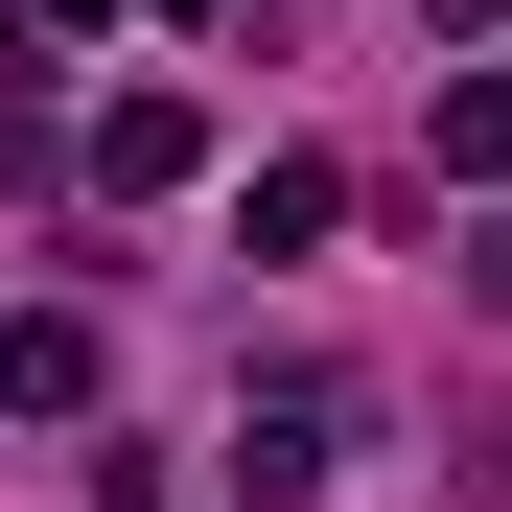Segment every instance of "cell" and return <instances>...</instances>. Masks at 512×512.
<instances>
[{"mask_svg": "<svg viewBox=\"0 0 512 512\" xmlns=\"http://www.w3.org/2000/svg\"><path fill=\"white\" fill-rule=\"evenodd\" d=\"M419 24H489V0H419Z\"/></svg>", "mask_w": 512, "mask_h": 512, "instance_id": "5b68a950", "label": "cell"}, {"mask_svg": "<svg viewBox=\"0 0 512 512\" xmlns=\"http://www.w3.org/2000/svg\"><path fill=\"white\" fill-rule=\"evenodd\" d=\"M489 303H512V233H489Z\"/></svg>", "mask_w": 512, "mask_h": 512, "instance_id": "8992f818", "label": "cell"}, {"mask_svg": "<svg viewBox=\"0 0 512 512\" xmlns=\"http://www.w3.org/2000/svg\"><path fill=\"white\" fill-rule=\"evenodd\" d=\"M326 466H350V373H280V396H233V512H303Z\"/></svg>", "mask_w": 512, "mask_h": 512, "instance_id": "6da1fadb", "label": "cell"}, {"mask_svg": "<svg viewBox=\"0 0 512 512\" xmlns=\"http://www.w3.org/2000/svg\"><path fill=\"white\" fill-rule=\"evenodd\" d=\"M0 419H94V326H0Z\"/></svg>", "mask_w": 512, "mask_h": 512, "instance_id": "3957f363", "label": "cell"}, {"mask_svg": "<svg viewBox=\"0 0 512 512\" xmlns=\"http://www.w3.org/2000/svg\"><path fill=\"white\" fill-rule=\"evenodd\" d=\"M443 163H466V187H512V70H466V94H443Z\"/></svg>", "mask_w": 512, "mask_h": 512, "instance_id": "277c9868", "label": "cell"}, {"mask_svg": "<svg viewBox=\"0 0 512 512\" xmlns=\"http://www.w3.org/2000/svg\"><path fill=\"white\" fill-rule=\"evenodd\" d=\"M187 163H210L187 94H117V117H94V187H187Z\"/></svg>", "mask_w": 512, "mask_h": 512, "instance_id": "7a4b0ae2", "label": "cell"}]
</instances>
